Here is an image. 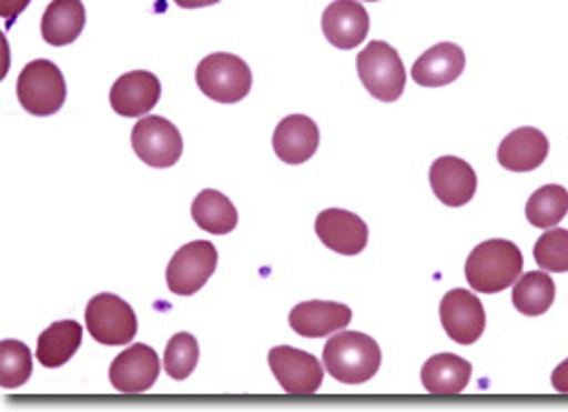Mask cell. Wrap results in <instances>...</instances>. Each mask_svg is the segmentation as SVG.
Returning <instances> with one entry per match:
<instances>
[{
    "label": "cell",
    "mask_w": 568,
    "mask_h": 412,
    "mask_svg": "<svg viewBox=\"0 0 568 412\" xmlns=\"http://www.w3.org/2000/svg\"><path fill=\"white\" fill-rule=\"evenodd\" d=\"M524 255L510 240H488L473 249L466 262V281L479 294H499L517 283Z\"/></svg>",
    "instance_id": "cell-1"
},
{
    "label": "cell",
    "mask_w": 568,
    "mask_h": 412,
    "mask_svg": "<svg viewBox=\"0 0 568 412\" xmlns=\"http://www.w3.org/2000/svg\"><path fill=\"white\" fill-rule=\"evenodd\" d=\"M323 361L336 381L361 385L376 376L383 354L372 336L361 332H341L327 341Z\"/></svg>",
    "instance_id": "cell-2"
},
{
    "label": "cell",
    "mask_w": 568,
    "mask_h": 412,
    "mask_svg": "<svg viewBox=\"0 0 568 412\" xmlns=\"http://www.w3.org/2000/svg\"><path fill=\"white\" fill-rule=\"evenodd\" d=\"M358 79L365 90L385 103H394L405 90V66L398 52L385 41H372L356 59Z\"/></svg>",
    "instance_id": "cell-3"
},
{
    "label": "cell",
    "mask_w": 568,
    "mask_h": 412,
    "mask_svg": "<svg viewBox=\"0 0 568 412\" xmlns=\"http://www.w3.org/2000/svg\"><path fill=\"white\" fill-rule=\"evenodd\" d=\"M195 81L209 99L217 103H237L251 92L253 74L240 57L215 52L200 61Z\"/></svg>",
    "instance_id": "cell-4"
},
{
    "label": "cell",
    "mask_w": 568,
    "mask_h": 412,
    "mask_svg": "<svg viewBox=\"0 0 568 412\" xmlns=\"http://www.w3.org/2000/svg\"><path fill=\"white\" fill-rule=\"evenodd\" d=\"M17 94L21 105L30 114L50 117L63 108L68 86L57 63L48 59H37L23 68L17 81Z\"/></svg>",
    "instance_id": "cell-5"
},
{
    "label": "cell",
    "mask_w": 568,
    "mask_h": 412,
    "mask_svg": "<svg viewBox=\"0 0 568 412\" xmlns=\"http://www.w3.org/2000/svg\"><path fill=\"white\" fill-rule=\"evenodd\" d=\"M132 149L136 158L153 169H171L184 153L180 130L164 117H144L132 128Z\"/></svg>",
    "instance_id": "cell-6"
},
{
    "label": "cell",
    "mask_w": 568,
    "mask_h": 412,
    "mask_svg": "<svg viewBox=\"0 0 568 412\" xmlns=\"http://www.w3.org/2000/svg\"><path fill=\"white\" fill-rule=\"evenodd\" d=\"M85 330L101 345H128L136 336V316L123 299L99 294L85 308Z\"/></svg>",
    "instance_id": "cell-7"
},
{
    "label": "cell",
    "mask_w": 568,
    "mask_h": 412,
    "mask_svg": "<svg viewBox=\"0 0 568 412\" xmlns=\"http://www.w3.org/2000/svg\"><path fill=\"white\" fill-rule=\"evenodd\" d=\"M215 269L217 249L209 240H195L173 255L166 269L169 290L178 297H193L209 283Z\"/></svg>",
    "instance_id": "cell-8"
},
{
    "label": "cell",
    "mask_w": 568,
    "mask_h": 412,
    "mask_svg": "<svg viewBox=\"0 0 568 412\" xmlns=\"http://www.w3.org/2000/svg\"><path fill=\"white\" fill-rule=\"evenodd\" d=\"M268 368L282 390L292 396H312L321 390L325 370L310 352L280 345L268 352Z\"/></svg>",
    "instance_id": "cell-9"
},
{
    "label": "cell",
    "mask_w": 568,
    "mask_h": 412,
    "mask_svg": "<svg viewBox=\"0 0 568 412\" xmlns=\"http://www.w3.org/2000/svg\"><path fill=\"white\" fill-rule=\"evenodd\" d=\"M160 356L151 345L136 343L121 352L110 365V383L121 394L149 392L160 376Z\"/></svg>",
    "instance_id": "cell-10"
},
{
    "label": "cell",
    "mask_w": 568,
    "mask_h": 412,
    "mask_svg": "<svg viewBox=\"0 0 568 412\" xmlns=\"http://www.w3.org/2000/svg\"><path fill=\"white\" fill-rule=\"evenodd\" d=\"M439 314L446 334L459 345L477 343L486 330L484 303L468 290L448 292L442 301Z\"/></svg>",
    "instance_id": "cell-11"
},
{
    "label": "cell",
    "mask_w": 568,
    "mask_h": 412,
    "mask_svg": "<svg viewBox=\"0 0 568 412\" xmlns=\"http://www.w3.org/2000/svg\"><path fill=\"white\" fill-rule=\"evenodd\" d=\"M321 144V132L314 119L305 114L284 117L273 132V151L277 160L290 167L310 162Z\"/></svg>",
    "instance_id": "cell-12"
},
{
    "label": "cell",
    "mask_w": 568,
    "mask_h": 412,
    "mask_svg": "<svg viewBox=\"0 0 568 412\" xmlns=\"http://www.w3.org/2000/svg\"><path fill=\"white\" fill-rule=\"evenodd\" d=\"M162 97V83L153 72L134 70L119 77L110 90V105L121 117H144Z\"/></svg>",
    "instance_id": "cell-13"
},
{
    "label": "cell",
    "mask_w": 568,
    "mask_h": 412,
    "mask_svg": "<svg viewBox=\"0 0 568 412\" xmlns=\"http://www.w3.org/2000/svg\"><path fill=\"white\" fill-rule=\"evenodd\" d=\"M316 233L329 251L341 255H358L369 240L367 224L356 213L343 209L323 211L316 220Z\"/></svg>",
    "instance_id": "cell-14"
},
{
    "label": "cell",
    "mask_w": 568,
    "mask_h": 412,
    "mask_svg": "<svg viewBox=\"0 0 568 412\" xmlns=\"http://www.w3.org/2000/svg\"><path fill=\"white\" fill-rule=\"evenodd\" d=\"M323 34L334 48L354 50L369 34V14L358 0H336L323 14Z\"/></svg>",
    "instance_id": "cell-15"
},
{
    "label": "cell",
    "mask_w": 568,
    "mask_h": 412,
    "mask_svg": "<svg viewBox=\"0 0 568 412\" xmlns=\"http://www.w3.org/2000/svg\"><path fill=\"white\" fill-rule=\"evenodd\" d=\"M430 187L446 207H466L477 193L475 169L459 158H439L430 169Z\"/></svg>",
    "instance_id": "cell-16"
},
{
    "label": "cell",
    "mask_w": 568,
    "mask_h": 412,
    "mask_svg": "<svg viewBox=\"0 0 568 412\" xmlns=\"http://www.w3.org/2000/svg\"><path fill=\"white\" fill-rule=\"evenodd\" d=\"M352 323V310L343 303L310 301L301 303L290 314V325L303 339H325Z\"/></svg>",
    "instance_id": "cell-17"
},
{
    "label": "cell",
    "mask_w": 568,
    "mask_h": 412,
    "mask_svg": "<svg viewBox=\"0 0 568 412\" xmlns=\"http://www.w3.org/2000/svg\"><path fill=\"white\" fill-rule=\"evenodd\" d=\"M466 70V54L457 43H437L412 66V79L420 88H444Z\"/></svg>",
    "instance_id": "cell-18"
},
{
    "label": "cell",
    "mask_w": 568,
    "mask_h": 412,
    "mask_svg": "<svg viewBox=\"0 0 568 412\" xmlns=\"http://www.w3.org/2000/svg\"><path fill=\"white\" fill-rule=\"evenodd\" d=\"M548 140L537 128H517L499 144L497 162L513 173H530L548 158Z\"/></svg>",
    "instance_id": "cell-19"
},
{
    "label": "cell",
    "mask_w": 568,
    "mask_h": 412,
    "mask_svg": "<svg viewBox=\"0 0 568 412\" xmlns=\"http://www.w3.org/2000/svg\"><path fill=\"white\" fill-rule=\"evenodd\" d=\"M473 376V365L457 354H437L420 370V383L435 396L462 394Z\"/></svg>",
    "instance_id": "cell-20"
},
{
    "label": "cell",
    "mask_w": 568,
    "mask_h": 412,
    "mask_svg": "<svg viewBox=\"0 0 568 412\" xmlns=\"http://www.w3.org/2000/svg\"><path fill=\"white\" fill-rule=\"evenodd\" d=\"M85 28V6L81 0H52L41 19L45 43L63 48L74 43Z\"/></svg>",
    "instance_id": "cell-21"
},
{
    "label": "cell",
    "mask_w": 568,
    "mask_h": 412,
    "mask_svg": "<svg viewBox=\"0 0 568 412\" xmlns=\"http://www.w3.org/2000/svg\"><path fill=\"white\" fill-rule=\"evenodd\" d=\"M83 328L77 321H59L50 325L37 345V359L43 368H61L65 365L81 348Z\"/></svg>",
    "instance_id": "cell-22"
},
{
    "label": "cell",
    "mask_w": 568,
    "mask_h": 412,
    "mask_svg": "<svg viewBox=\"0 0 568 412\" xmlns=\"http://www.w3.org/2000/svg\"><path fill=\"white\" fill-rule=\"evenodd\" d=\"M191 215L202 231L213 235H226L237 227V211L233 202L220 191H211V189L202 191L193 200Z\"/></svg>",
    "instance_id": "cell-23"
},
{
    "label": "cell",
    "mask_w": 568,
    "mask_h": 412,
    "mask_svg": "<svg viewBox=\"0 0 568 412\" xmlns=\"http://www.w3.org/2000/svg\"><path fill=\"white\" fill-rule=\"evenodd\" d=\"M555 303V283L548 271H530L513 290V305L524 316H541Z\"/></svg>",
    "instance_id": "cell-24"
},
{
    "label": "cell",
    "mask_w": 568,
    "mask_h": 412,
    "mask_svg": "<svg viewBox=\"0 0 568 412\" xmlns=\"http://www.w3.org/2000/svg\"><path fill=\"white\" fill-rule=\"evenodd\" d=\"M568 213V191L559 184H548L535 191L526 204V220L537 229L557 227Z\"/></svg>",
    "instance_id": "cell-25"
},
{
    "label": "cell",
    "mask_w": 568,
    "mask_h": 412,
    "mask_svg": "<svg viewBox=\"0 0 568 412\" xmlns=\"http://www.w3.org/2000/svg\"><path fill=\"white\" fill-rule=\"evenodd\" d=\"M32 376V350L14 339L0 343V385L17 390Z\"/></svg>",
    "instance_id": "cell-26"
},
{
    "label": "cell",
    "mask_w": 568,
    "mask_h": 412,
    "mask_svg": "<svg viewBox=\"0 0 568 412\" xmlns=\"http://www.w3.org/2000/svg\"><path fill=\"white\" fill-rule=\"evenodd\" d=\"M200 361V345L197 339L189 332H180L169 341L166 354H164V370L171 379L184 381L189 379Z\"/></svg>",
    "instance_id": "cell-27"
},
{
    "label": "cell",
    "mask_w": 568,
    "mask_h": 412,
    "mask_svg": "<svg viewBox=\"0 0 568 412\" xmlns=\"http://www.w3.org/2000/svg\"><path fill=\"white\" fill-rule=\"evenodd\" d=\"M535 262L539 269L548 273H566L568 271V231L566 229H548L535 244Z\"/></svg>",
    "instance_id": "cell-28"
},
{
    "label": "cell",
    "mask_w": 568,
    "mask_h": 412,
    "mask_svg": "<svg viewBox=\"0 0 568 412\" xmlns=\"http://www.w3.org/2000/svg\"><path fill=\"white\" fill-rule=\"evenodd\" d=\"M32 0H0V17L6 19V30L12 28V23L28 10Z\"/></svg>",
    "instance_id": "cell-29"
},
{
    "label": "cell",
    "mask_w": 568,
    "mask_h": 412,
    "mask_svg": "<svg viewBox=\"0 0 568 412\" xmlns=\"http://www.w3.org/2000/svg\"><path fill=\"white\" fill-rule=\"evenodd\" d=\"M552 388L559 394H568V359L555 368V372H552Z\"/></svg>",
    "instance_id": "cell-30"
},
{
    "label": "cell",
    "mask_w": 568,
    "mask_h": 412,
    "mask_svg": "<svg viewBox=\"0 0 568 412\" xmlns=\"http://www.w3.org/2000/svg\"><path fill=\"white\" fill-rule=\"evenodd\" d=\"M220 0H175L178 8L184 10H197V8H209V6H217Z\"/></svg>",
    "instance_id": "cell-31"
},
{
    "label": "cell",
    "mask_w": 568,
    "mask_h": 412,
    "mask_svg": "<svg viewBox=\"0 0 568 412\" xmlns=\"http://www.w3.org/2000/svg\"><path fill=\"white\" fill-rule=\"evenodd\" d=\"M367 3H376V0H367Z\"/></svg>",
    "instance_id": "cell-32"
}]
</instances>
